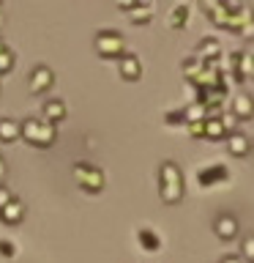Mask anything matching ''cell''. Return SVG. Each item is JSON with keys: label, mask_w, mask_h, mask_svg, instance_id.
Returning a JSON list of instances; mask_svg holds the SVG:
<instances>
[{"label": "cell", "mask_w": 254, "mask_h": 263, "mask_svg": "<svg viewBox=\"0 0 254 263\" xmlns=\"http://www.w3.org/2000/svg\"><path fill=\"white\" fill-rule=\"evenodd\" d=\"M159 192L164 203H178L183 197V176L175 162H164L159 170Z\"/></svg>", "instance_id": "1"}, {"label": "cell", "mask_w": 254, "mask_h": 263, "mask_svg": "<svg viewBox=\"0 0 254 263\" xmlns=\"http://www.w3.org/2000/svg\"><path fill=\"white\" fill-rule=\"evenodd\" d=\"M19 132L30 140V143H36V145H49L55 140V126H52V123H47V121H38V118L25 121L19 126Z\"/></svg>", "instance_id": "2"}, {"label": "cell", "mask_w": 254, "mask_h": 263, "mask_svg": "<svg viewBox=\"0 0 254 263\" xmlns=\"http://www.w3.org/2000/svg\"><path fill=\"white\" fill-rule=\"evenodd\" d=\"M96 49L104 58L123 55V36H120V33H115V30H101L96 36Z\"/></svg>", "instance_id": "3"}, {"label": "cell", "mask_w": 254, "mask_h": 263, "mask_svg": "<svg viewBox=\"0 0 254 263\" xmlns=\"http://www.w3.org/2000/svg\"><path fill=\"white\" fill-rule=\"evenodd\" d=\"M74 176H77V181L85 189H98L104 184V173L93 167V164H85V162H79L77 167H74Z\"/></svg>", "instance_id": "4"}, {"label": "cell", "mask_w": 254, "mask_h": 263, "mask_svg": "<svg viewBox=\"0 0 254 263\" xmlns=\"http://www.w3.org/2000/svg\"><path fill=\"white\" fill-rule=\"evenodd\" d=\"M229 112H232L238 121L254 118V96L249 93V90H238V93L232 96V110Z\"/></svg>", "instance_id": "5"}, {"label": "cell", "mask_w": 254, "mask_h": 263, "mask_svg": "<svg viewBox=\"0 0 254 263\" xmlns=\"http://www.w3.org/2000/svg\"><path fill=\"white\" fill-rule=\"evenodd\" d=\"M197 58H200L202 63H219L221 58V47H219V39H202L200 41V49H197Z\"/></svg>", "instance_id": "6"}, {"label": "cell", "mask_w": 254, "mask_h": 263, "mask_svg": "<svg viewBox=\"0 0 254 263\" xmlns=\"http://www.w3.org/2000/svg\"><path fill=\"white\" fill-rule=\"evenodd\" d=\"M213 230H216V236L221 241H229V238L238 236V219L229 217V214H221V217L213 222Z\"/></svg>", "instance_id": "7"}, {"label": "cell", "mask_w": 254, "mask_h": 263, "mask_svg": "<svg viewBox=\"0 0 254 263\" xmlns=\"http://www.w3.org/2000/svg\"><path fill=\"white\" fill-rule=\"evenodd\" d=\"M219 181H227V167L224 164H208V167L200 170V184L202 186H213Z\"/></svg>", "instance_id": "8"}, {"label": "cell", "mask_w": 254, "mask_h": 263, "mask_svg": "<svg viewBox=\"0 0 254 263\" xmlns=\"http://www.w3.org/2000/svg\"><path fill=\"white\" fill-rule=\"evenodd\" d=\"M227 148L232 156H246L251 148V140L243 135V132H232V135H227Z\"/></svg>", "instance_id": "9"}, {"label": "cell", "mask_w": 254, "mask_h": 263, "mask_svg": "<svg viewBox=\"0 0 254 263\" xmlns=\"http://www.w3.org/2000/svg\"><path fill=\"white\" fill-rule=\"evenodd\" d=\"M120 74L126 80H137L142 74V66H139V58L137 55H123L120 58Z\"/></svg>", "instance_id": "10"}, {"label": "cell", "mask_w": 254, "mask_h": 263, "mask_svg": "<svg viewBox=\"0 0 254 263\" xmlns=\"http://www.w3.org/2000/svg\"><path fill=\"white\" fill-rule=\"evenodd\" d=\"M52 80H55L52 71L44 69V66H38V69L30 74V88H33V90H44L47 85H52Z\"/></svg>", "instance_id": "11"}, {"label": "cell", "mask_w": 254, "mask_h": 263, "mask_svg": "<svg viewBox=\"0 0 254 263\" xmlns=\"http://www.w3.org/2000/svg\"><path fill=\"white\" fill-rule=\"evenodd\" d=\"M202 137H208V140H221V137H227V132H224V126H221L219 115H213V118H205V135H202Z\"/></svg>", "instance_id": "12"}, {"label": "cell", "mask_w": 254, "mask_h": 263, "mask_svg": "<svg viewBox=\"0 0 254 263\" xmlns=\"http://www.w3.org/2000/svg\"><path fill=\"white\" fill-rule=\"evenodd\" d=\"M186 20H188V6L186 3L172 6V11H170V25H172V28H183Z\"/></svg>", "instance_id": "13"}, {"label": "cell", "mask_w": 254, "mask_h": 263, "mask_svg": "<svg viewBox=\"0 0 254 263\" xmlns=\"http://www.w3.org/2000/svg\"><path fill=\"white\" fill-rule=\"evenodd\" d=\"M205 118H208V112H205V107H202L200 102L188 104L186 110H183V121H188V123H200V121H205Z\"/></svg>", "instance_id": "14"}, {"label": "cell", "mask_w": 254, "mask_h": 263, "mask_svg": "<svg viewBox=\"0 0 254 263\" xmlns=\"http://www.w3.org/2000/svg\"><path fill=\"white\" fill-rule=\"evenodd\" d=\"M16 135H19V123L11 121V118L0 121V140H14Z\"/></svg>", "instance_id": "15"}, {"label": "cell", "mask_w": 254, "mask_h": 263, "mask_svg": "<svg viewBox=\"0 0 254 263\" xmlns=\"http://www.w3.org/2000/svg\"><path fill=\"white\" fill-rule=\"evenodd\" d=\"M126 11L134 16V20H147V16H153V3H142V6H123Z\"/></svg>", "instance_id": "16"}, {"label": "cell", "mask_w": 254, "mask_h": 263, "mask_svg": "<svg viewBox=\"0 0 254 263\" xmlns=\"http://www.w3.org/2000/svg\"><path fill=\"white\" fill-rule=\"evenodd\" d=\"M139 241H142V247H145V250H151V252L159 250V236H156L151 228H142V230H139Z\"/></svg>", "instance_id": "17"}, {"label": "cell", "mask_w": 254, "mask_h": 263, "mask_svg": "<svg viewBox=\"0 0 254 263\" xmlns=\"http://www.w3.org/2000/svg\"><path fill=\"white\" fill-rule=\"evenodd\" d=\"M202 66H205V63H202L197 55H194V58H188V61L183 63V74H186V80H192V82H194V80H197V74L202 71Z\"/></svg>", "instance_id": "18"}, {"label": "cell", "mask_w": 254, "mask_h": 263, "mask_svg": "<svg viewBox=\"0 0 254 263\" xmlns=\"http://www.w3.org/2000/svg\"><path fill=\"white\" fill-rule=\"evenodd\" d=\"M0 211H3L6 222H16V219L22 217V203H16L14 197H11V200H8V205H3V209H0Z\"/></svg>", "instance_id": "19"}, {"label": "cell", "mask_w": 254, "mask_h": 263, "mask_svg": "<svg viewBox=\"0 0 254 263\" xmlns=\"http://www.w3.org/2000/svg\"><path fill=\"white\" fill-rule=\"evenodd\" d=\"M44 115H47L49 121H60L63 115H66V110H63V104H60V102H47Z\"/></svg>", "instance_id": "20"}, {"label": "cell", "mask_w": 254, "mask_h": 263, "mask_svg": "<svg viewBox=\"0 0 254 263\" xmlns=\"http://www.w3.org/2000/svg\"><path fill=\"white\" fill-rule=\"evenodd\" d=\"M241 258L249 260V263H254V236H246V238H243V244H241Z\"/></svg>", "instance_id": "21"}, {"label": "cell", "mask_w": 254, "mask_h": 263, "mask_svg": "<svg viewBox=\"0 0 254 263\" xmlns=\"http://www.w3.org/2000/svg\"><path fill=\"white\" fill-rule=\"evenodd\" d=\"M219 121H221V126H224V132H227V135H232V132H235V123H238V118H235V115L232 112H224V110H221L219 112Z\"/></svg>", "instance_id": "22"}, {"label": "cell", "mask_w": 254, "mask_h": 263, "mask_svg": "<svg viewBox=\"0 0 254 263\" xmlns=\"http://www.w3.org/2000/svg\"><path fill=\"white\" fill-rule=\"evenodd\" d=\"M241 69H243V77H246V74H249V77H254V49L243 55V66H241Z\"/></svg>", "instance_id": "23"}, {"label": "cell", "mask_w": 254, "mask_h": 263, "mask_svg": "<svg viewBox=\"0 0 254 263\" xmlns=\"http://www.w3.org/2000/svg\"><path fill=\"white\" fill-rule=\"evenodd\" d=\"M11 63H14V55L8 52V49H3V52H0V71L11 69Z\"/></svg>", "instance_id": "24"}, {"label": "cell", "mask_w": 254, "mask_h": 263, "mask_svg": "<svg viewBox=\"0 0 254 263\" xmlns=\"http://www.w3.org/2000/svg\"><path fill=\"white\" fill-rule=\"evenodd\" d=\"M238 36H241V39H246V41H251V39H254V20H251V22H246L243 28L238 30Z\"/></svg>", "instance_id": "25"}, {"label": "cell", "mask_w": 254, "mask_h": 263, "mask_svg": "<svg viewBox=\"0 0 254 263\" xmlns=\"http://www.w3.org/2000/svg\"><path fill=\"white\" fill-rule=\"evenodd\" d=\"M188 129H192V137H202V135H205V121H200V123H188Z\"/></svg>", "instance_id": "26"}, {"label": "cell", "mask_w": 254, "mask_h": 263, "mask_svg": "<svg viewBox=\"0 0 254 263\" xmlns=\"http://www.w3.org/2000/svg\"><path fill=\"white\" fill-rule=\"evenodd\" d=\"M8 200H11L8 189H6V186H0V209H3V205H8Z\"/></svg>", "instance_id": "27"}, {"label": "cell", "mask_w": 254, "mask_h": 263, "mask_svg": "<svg viewBox=\"0 0 254 263\" xmlns=\"http://www.w3.org/2000/svg\"><path fill=\"white\" fill-rule=\"evenodd\" d=\"M178 121H183V112H170L167 115V123H178Z\"/></svg>", "instance_id": "28"}, {"label": "cell", "mask_w": 254, "mask_h": 263, "mask_svg": "<svg viewBox=\"0 0 254 263\" xmlns=\"http://www.w3.org/2000/svg\"><path fill=\"white\" fill-rule=\"evenodd\" d=\"M221 263H241V258L238 255H227V258H221Z\"/></svg>", "instance_id": "29"}, {"label": "cell", "mask_w": 254, "mask_h": 263, "mask_svg": "<svg viewBox=\"0 0 254 263\" xmlns=\"http://www.w3.org/2000/svg\"><path fill=\"white\" fill-rule=\"evenodd\" d=\"M0 252H8V255H11L14 247H11V244H0Z\"/></svg>", "instance_id": "30"}, {"label": "cell", "mask_w": 254, "mask_h": 263, "mask_svg": "<svg viewBox=\"0 0 254 263\" xmlns=\"http://www.w3.org/2000/svg\"><path fill=\"white\" fill-rule=\"evenodd\" d=\"M6 176V162H3V156H0V178Z\"/></svg>", "instance_id": "31"}, {"label": "cell", "mask_w": 254, "mask_h": 263, "mask_svg": "<svg viewBox=\"0 0 254 263\" xmlns=\"http://www.w3.org/2000/svg\"><path fill=\"white\" fill-rule=\"evenodd\" d=\"M249 154H251V159H254V143H251V148H249Z\"/></svg>", "instance_id": "32"}, {"label": "cell", "mask_w": 254, "mask_h": 263, "mask_svg": "<svg viewBox=\"0 0 254 263\" xmlns=\"http://www.w3.org/2000/svg\"><path fill=\"white\" fill-rule=\"evenodd\" d=\"M3 49H6V47H3V41H0V52H3Z\"/></svg>", "instance_id": "33"}]
</instances>
